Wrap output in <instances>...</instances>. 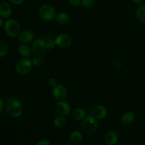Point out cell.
<instances>
[{"mask_svg": "<svg viewBox=\"0 0 145 145\" xmlns=\"http://www.w3.org/2000/svg\"><path fill=\"white\" fill-rule=\"evenodd\" d=\"M6 110L7 113L11 118L20 117L23 113V106L21 102L16 98H9L6 104Z\"/></svg>", "mask_w": 145, "mask_h": 145, "instance_id": "6da1fadb", "label": "cell"}, {"mask_svg": "<svg viewBox=\"0 0 145 145\" xmlns=\"http://www.w3.org/2000/svg\"><path fill=\"white\" fill-rule=\"evenodd\" d=\"M4 29L6 34L10 37H16L21 33V26L15 19H8L4 22Z\"/></svg>", "mask_w": 145, "mask_h": 145, "instance_id": "7a4b0ae2", "label": "cell"}, {"mask_svg": "<svg viewBox=\"0 0 145 145\" xmlns=\"http://www.w3.org/2000/svg\"><path fill=\"white\" fill-rule=\"evenodd\" d=\"M97 120L93 116H87L85 118L82 123V131L87 135L93 134L97 130Z\"/></svg>", "mask_w": 145, "mask_h": 145, "instance_id": "3957f363", "label": "cell"}, {"mask_svg": "<svg viewBox=\"0 0 145 145\" xmlns=\"http://www.w3.org/2000/svg\"><path fill=\"white\" fill-rule=\"evenodd\" d=\"M40 18L44 21H52L56 17V10L53 6L49 4H45L40 7L39 9Z\"/></svg>", "mask_w": 145, "mask_h": 145, "instance_id": "277c9868", "label": "cell"}, {"mask_svg": "<svg viewBox=\"0 0 145 145\" xmlns=\"http://www.w3.org/2000/svg\"><path fill=\"white\" fill-rule=\"evenodd\" d=\"M33 61L28 58H24L18 61L16 65V71L20 75H25L33 69Z\"/></svg>", "mask_w": 145, "mask_h": 145, "instance_id": "5b68a950", "label": "cell"}, {"mask_svg": "<svg viewBox=\"0 0 145 145\" xmlns=\"http://www.w3.org/2000/svg\"><path fill=\"white\" fill-rule=\"evenodd\" d=\"M32 50L34 53L38 56L44 55L47 50L45 47V39L42 38L35 39L33 43Z\"/></svg>", "mask_w": 145, "mask_h": 145, "instance_id": "8992f818", "label": "cell"}, {"mask_svg": "<svg viewBox=\"0 0 145 145\" xmlns=\"http://www.w3.org/2000/svg\"><path fill=\"white\" fill-rule=\"evenodd\" d=\"M55 42L57 46L62 48H67L72 44V38L67 34H59L55 38Z\"/></svg>", "mask_w": 145, "mask_h": 145, "instance_id": "52a82bcc", "label": "cell"}, {"mask_svg": "<svg viewBox=\"0 0 145 145\" xmlns=\"http://www.w3.org/2000/svg\"><path fill=\"white\" fill-rule=\"evenodd\" d=\"M55 110L57 113L62 116H67L70 113L71 107L69 103L64 101H59L55 105Z\"/></svg>", "mask_w": 145, "mask_h": 145, "instance_id": "ba28073f", "label": "cell"}, {"mask_svg": "<svg viewBox=\"0 0 145 145\" xmlns=\"http://www.w3.org/2000/svg\"><path fill=\"white\" fill-rule=\"evenodd\" d=\"M52 95L57 101H64L67 96V91L63 85L57 84L52 89Z\"/></svg>", "mask_w": 145, "mask_h": 145, "instance_id": "9c48e42d", "label": "cell"}, {"mask_svg": "<svg viewBox=\"0 0 145 145\" xmlns=\"http://www.w3.org/2000/svg\"><path fill=\"white\" fill-rule=\"evenodd\" d=\"M91 115L93 118L99 120L104 119L108 115V110L105 106L98 105L91 109Z\"/></svg>", "mask_w": 145, "mask_h": 145, "instance_id": "30bf717a", "label": "cell"}, {"mask_svg": "<svg viewBox=\"0 0 145 145\" xmlns=\"http://www.w3.org/2000/svg\"><path fill=\"white\" fill-rule=\"evenodd\" d=\"M34 35L33 33L28 30H24L21 31L18 35V39L23 43H28L31 42L33 40Z\"/></svg>", "mask_w": 145, "mask_h": 145, "instance_id": "8fae6325", "label": "cell"}, {"mask_svg": "<svg viewBox=\"0 0 145 145\" xmlns=\"http://www.w3.org/2000/svg\"><path fill=\"white\" fill-rule=\"evenodd\" d=\"M118 135L115 131H109L105 136V142L107 145H115L118 141Z\"/></svg>", "mask_w": 145, "mask_h": 145, "instance_id": "7c38bea8", "label": "cell"}, {"mask_svg": "<svg viewBox=\"0 0 145 145\" xmlns=\"http://www.w3.org/2000/svg\"><path fill=\"white\" fill-rule=\"evenodd\" d=\"M135 120V115L133 112H126L122 116V123L126 126L131 125Z\"/></svg>", "mask_w": 145, "mask_h": 145, "instance_id": "4fadbf2b", "label": "cell"}, {"mask_svg": "<svg viewBox=\"0 0 145 145\" xmlns=\"http://www.w3.org/2000/svg\"><path fill=\"white\" fill-rule=\"evenodd\" d=\"M32 51L31 48L29 45L26 44H21L18 47V52L21 56L24 58H28L32 55Z\"/></svg>", "mask_w": 145, "mask_h": 145, "instance_id": "5bb4252c", "label": "cell"}, {"mask_svg": "<svg viewBox=\"0 0 145 145\" xmlns=\"http://www.w3.org/2000/svg\"><path fill=\"white\" fill-rule=\"evenodd\" d=\"M12 10L10 4L4 2L0 4V16L3 18H8L11 16Z\"/></svg>", "mask_w": 145, "mask_h": 145, "instance_id": "9a60e30c", "label": "cell"}, {"mask_svg": "<svg viewBox=\"0 0 145 145\" xmlns=\"http://www.w3.org/2000/svg\"><path fill=\"white\" fill-rule=\"evenodd\" d=\"M72 117L77 121L83 120L86 118V111L82 108H76L72 112Z\"/></svg>", "mask_w": 145, "mask_h": 145, "instance_id": "2e32d148", "label": "cell"}, {"mask_svg": "<svg viewBox=\"0 0 145 145\" xmlns=\"http://www.w3.org/2000/svg\"><path fill=\"white\" fill-rule=\"evenodd\" d=\"M56 21L60 25H66L69 23V17L67 13L65 12H60L55 17Z\"/></svg>", "mask_w": 145, "mask_h": 145, "instance_id": "e0dca14e", "label": "cell"}, {"mask_svg": "<svg viewBox=\"0 0 145 145\" xmlns=\"http://www.w3.org/2000/svg\"><path fill=\"white\" fill-rule=\"evenodd\" d=\"M69 138H70V141L72 144H77L82 142L83 136H82V134L80 132L75 130V131H73L71 133Z\"/></svg>", "mask_w": 145, "mask_h": 145, "instance_id": "ac0fdd59", "label": "cell"}, {"mask_svg": "<svg viewBox=\"0 0 145 145\" xmlns=\"http://www.w3.org/2000/svg\"><path fill=\"white\" fill-rule=\"evenodd\" d=\"M136 16L141 23L145 24V4H141L136 10Z\"/></svg>", "mask_w": 145, "mask_h": 145, "instance_id": "d6986e66", "label": "cell"}, {"mask_svg": "<svg viewBox=\"0 0 145 145\" xmlns=\"http://www.w3.org/2000/svg\"><path fill=\"white\" fill-rule=\"evenodd\" d=\"M66 121H67L66 118H65V116H60L57 117L54 120L53 124L55 127H62V126L65 125V124L66 123Z\"/></svg>", "mask_w": 145, "mask_h": 145, "instance_id": "ffe728a7", "label": "cell"}, {"mask_svg": "<svg viewBox=\"0 0 145 145\" xmlns=\"http://www.w3.org/2000/svg\"><path fill=\"white\" fill-rule=\"evenodd\" d=\"M8 52V44L4 41H0V57L5 56Z\"/></svg>", "mask_w": 145, "mask_h": 145, "instance_id": "44dd1931", "label": "cell"}, {"mask_svg": "<svg viewBox=\"0 0 145 145\" xmlns=\"http://www.w3.org/2000/svg\"><path fill=\"white\" fill-rule=\"evenodd\" d=\"M55 46H56V44H55V40L50 38L45 39V47L47 50H53Z\"/></svg>", "mask_w": 145, "mask_h": 145, "instance_id": "7402d4cb", "label": "cell"}, {"mask_svg": "<svg viewBox=\"0 0 145 145\" xmlns=\"http://www.w3.org/2000/svg\"><path fill=\"white\" fill-rule=\"evenodd\" d=\"M81 4L84 8H91L95 5V0H82Z\"/></svg>", "mask_w": 145, "mask_h": 145, "instance_id": "603a6c76", "label": "cell"}, {"mask_svg": "<svg viewBox=\"0 0 145 145\" xmlns=\"http://www.w3.org/2000/svg\"><path fill=\"white\" fill-rule=\"evenodd\" d=\"M33 63L34 66L38 67H40L41 65H42L43 60H42V59L40 56L35 57H34L33 59Z\"/></svg>", "mask_w": 145, "mask_h": 145, "instance_id": "cb8c5ba5", "label": "cell"}, {"mask_svg": "<svg viewBox=\"0 0 145 145\" xmlns=\"http://www.w3.org/2000/svg\"><path fill=\"white\" fill-rule=\"evenodd\" d=\"M48 84L50 86H51V87L54 88L55 86H56L57 85V80L55 78H49V79H48Z\"/></svg>", "mask_w": 145, "mask_h": 145, "instance_id": "d4e9b609", "label": "cell"}, {"mask_svg": "<svg viewBox=\"0 0 145 145\" xmlns=\"http://www.w3.org/2000/svg\"><path fill=\"white\" fill-rule=\"evenodd\" d=\"M69 2L74 7H79L82 3V0H69Z\"/></svg>", "mask_w": 145, "mask_h": 145, "instance_id": "484cf974", "label": "cell"}, {"mask_svg": "<svg viewBox=\"0 0 145 145\" xmlns=\"http://www.w3.org/2000/svg\"><path fill=\"white\" fill-rule=\"evenodd\" d=\"M113 65H114L115 67L117 68V69H120L122 66L121 62H120V60H119V59H115L113 62Z\"/></svg>", "mask_w": 145, "mask_h": 145, "instance_id": "4316f807", "label": "cell"}, {"mask_svg": "<svg viewBox=\"0 0 145 145\" xmlns=\"http://www.w3.org/2000/svg\"><path fill=\"white\" fill-rule=\"evenodd\" d=\"M36 145H50V142L47 140H42L38 142Z\"/></svg>", "mask_w": 145, "mask_h": 145, "instance_id": "83f0119b", "label": "cell"}, {"mask_svg": "<svg viewBox=\"0 0 145 145\" xmlns=\"http://www.w3.org/2000/svg\"><path fill=\"white\" fill-rule=\"evenodd\" d=\"M24 0H9V1L11 3L14 4H16V5H18V4H21L24 2Z\"/></svg>", "mask_w": 145, "mask_h": 145, "instance_id": "f1b7e54d", "label": "cell"}, {"mask_svg": "<svg viewBox=\"0 0 145 145\" xmlns=\"http://www.w3.org/2000/svg\"><path fill=\"white\" fill-rule=\"evenodd\" d=\"M143 1L144 0H132V1L135 4H141L143 2Z\"/></svg>", "mask_w": 145, "mask_h": 145, "instance_id": "f546056e", "label": "cell"}, {"mask_svg": "<svg viewBox=\"0 0 145 145\" xmlns=\"http://www.w3.org/2000/svg\"><path fill=\"white\" fill-rule=\"evenodd\" d=\"M3 108H4V103H3L2 100L0 99V114H1V111H2Z\"/></svg>", "mask_w": 145, "mask_h": 145, "instance_id": "4dcf8cb0", "label": "cell"}, {"mask_svg": "<svg viewBox=\"0 0 145 145\" xmlns=\"http://www.w3.org/2000/svg\"><path fill=\"white\" fill-rule=\"evenodd\" d=\"M4 20H3V18L1 16H0V27L1 26V25H4Z\"/></svg>", "mask_w": 145, "mask_h": 145, "instance_id": "1f68e13d", "label": "cell"}, {"mask_svg": "<svg viewBox=\"0 0 145 145\" xmlns=\"http://www.w3.org/2000/svg\"><path fill=\"white\" fill-rule=\"evenodd\" d=\"M62 145H71V144H67V143H65V144H62Z\"/></svg>", "mask_w": 145, "mask_h": 145, "instance_id": "d6a6232c", "label": "cell"}]
</instances>
